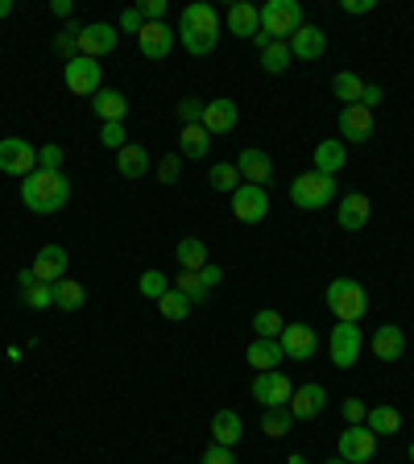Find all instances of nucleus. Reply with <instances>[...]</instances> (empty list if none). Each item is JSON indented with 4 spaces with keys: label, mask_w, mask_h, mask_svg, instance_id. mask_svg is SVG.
<instances>
[{
    "label": "nucleus",
    "mask_w": 414,
    "mask_h": 464,
    "mask_svg": "<svg viewBox=\"0 0 414 464\" xmlns=\"http://www.w3.org/2000/svg\"><path fill=\"white\" fill-rule=\"evenodd\" d=\"M29 270H34L37 282H50V286L62 282V278H67V249H62V245H42Z\"/></svg>",
    "instance_id": "obj_15"
},
{
    "label": "nucleus",
    "mask_w": 414,
    "mask_h": 464,
    "mask_svg": "<svg viewBox=\"0 0 414 464\" xmlns=\"http://www.w3.org/2000/svg\"><path fill=\"white\" fill-rule=\"evenodd\" d=\"M365 415H369V406L361 403V398H348V403H344V419H348V427H361Z\"/></svg>",
    "instance_id": "obj_47"
},
{
    "label": "nucleus",
    "mask_w": 414,
    "mask_h": 464,
    "mask_svg": "<svg viewBox=\"0 0 414 464\" xmlns=\"http://www.w3.org/2000/svg\"><path fill=\"white\" fill-rule=\"evenodd\" d=\"M377 456V436L361 423V427H348V431H340V460H348V464H369Z\"/></svg>",
    "instance_id": "obj_11"
},
{
    "label": "nucleus",
    "mask_w": 414,
    "mask_h": 464,
    "mask_svg": "<svg viewBox=\"0 0 414 464\" xmlns=\"http://www.w3.org/2000/svg\"><path fill=\"white\" fill-rule=\"evenodd\" d=\"M158 311H162L166 320H175V323H178V320H187V315H191V303H187L183 295H178L175 286H170V290H166V295L158 298Z\"/></svg>",
    "instance_id": "obj_39"
},
{
    "label": "nucleus",
    "mask_w": 414,
    "mask_h": 464,
    "mask_svg": "<svg viewBox=\"0 0 414 464\" xmlns=\"http://www.w3.org/2000/svg\"><path fill=\"white\" fill-rule=\"evenodd\" d=\"M79 34H83V25L71 21V25H62L59 37H54V50H59V54H62L67 62H71L75 54H79Z\"/></svg>",
    "instance_id": "obj_40"
},
{
    "label": "nucleus",
    "mask_w": 414,
    "mask_h": 464,
    "mask_svg": "<svg viewBox=\"0 0 414 464\" xmlns=\"http://www.w3.org/2000/svg\"><path fill=\"white\" fill-rule=\"evenodd\" d=\"M199 464H237V456H232V448H220V444H212V448L199 456Z\"/></svg>",
    "instance_id": "obj_48"
},
{
    "label": "nucleus",
    "mask_w": 414,
    "mask_h": 464,
    "mask_svg": "<svg viewBox=\"0 0 414 464\" xmlns=\"http://www.w3.org/2000/svg\"><path fill=\"white\" fill-rule=\"evenodd\" d=\"M12 12V0H0V17H9Z\"/></svg>",
    "instance_id": "obj_56"
},
{
    "label": "nucleus",
    "mask_w": 414,
    "mask_h": 464,
    "mask_svg": "<svg viewBox=\"0 0 414 464\" xmlns=\"http://www.w3.org/2000/svg\"><path fill=\"white\" fill-rule=\"evenodd\" d=\"M328 311L336 315V323H361L369 311L365 286L356 278H331L328 282Z\"/></svg>",
    "instance_id": "obj_3"
},
{
    "label": "nucleus",
    "mask_w": 414,
    "mask_h": 464,
    "mask_svg": "<svg viewBox=\"0 0 414 464\" xmlns=\"http://www.w3.org/2000/svg\"><path fill=\"white\" fill-rule=\"evenodd\" d=\"M261 29V17H257V4H248V0H237L232 9H228V34H237V37H257Z\"/></svg>",
    "instance_id": "obj_24"
},
{
    "label": "nucleus",
    "mask_w": 414,
    "mask_h": 464,
    "mask_svg": "<svg viewBox=\"0 0 414 464\" xmlns=\"http://www.w3.org/2000/svg\"><path fill=\"white\" fill-rule=\"evenodd\" d=\"M328 406V390H323L320 381H307V386H298L295 398H290V415L295 419H315Z\"/></svg>",
    "instance_id": "obj_21"
},
{
    "label": "nucleus",
    "mask_w": 414,
    "mask_h": 464,
    "mask_svg": "<svg viewBox=\"0 0 414 464\" xmlns=\"http://www.w3.org/2000/svg\"><path fill=\"white\" fill-rule=\"evenodd\" d=\"M361 348H365V336L356 323H336L331 328V340H328V357L336 370H353L356 357H361Z\"/></svg>",
    "instance_id": "obj_6"
},
{
    "label": "nucleus",
    "mask_w": 414,
    "mask_h": 464,
    "mask_svg": "<svg viewBox=\"0 0 414 464\" xmlns=\"http://www.w3.org/2000/svg\"><path fill=\"white\" fill-rule=\"evenodd\" d=\"M0 170L4 175H17V179H29L37 170V150L21 137H4L0 142Z\"/></svg>",
    "instance_id": "obj_8"
},
{
    "label": "nucleus",
    "mask_w": 414,
    "mask_h": 464,
    "mask_svg": "<svg viewBox=\"0 0 414 464\" xmlns=\"http://www.w3.org/2000/svg\"><path fill=\"white\" fill-rule=\"evenodd\" d=\"M410 464H414V440H410Z\"/></svg>",
    "instance_id": "obj_59"
},
{
    "label": "nucleus",
    "mask_w": 414,
    "mask_h": 464,
    "mask_svg": "<svg viewBox=\"0 0 414 464\" xmlns=\"http://www.w3.org/2000/svg\"><path fill=\"white\" fill-rule=\"evenodd\" d=\"M373 357L377 361H402L406 357V332L398 323H381L373 332Z\"/></svg>",
    "instance_id": "obj_20"
},
{
    "label": "nucleus",
    "mask_w": 414,
    "mask_h": 464,
    "mask_svg": "<svg viewBox=\"0 0 414 464\" xmlns=\"http://www.w3.org/2000/svg\"><path fill=\"white\" fill-rule=\"evenodd\" d=\"M381 100H386V92H381L377 84H365V92H361V104H365V108H377Z\"/></svg>",
    "instance_id": "obj_52"
},
{
    "label": "nucleus",
    "mask_w": 414,
    "mask_h": 464,
    "mask_svg": "<svg viewBox=\"0 0 414 464\" xmlns=\"http://www.w3.org/2000/svg\"><path fill=\"white\" fill-rule=\"evenodd\" d=\"M344 12H353V17H361V12H373L377 9V0H340Z\"/></svg>",
    "instance_id": "obj_51"
},
{
    "label": "nucleus",
    "mask_w": 414,
    "mask_h": 464,
    "mask_svg": "<svg viewBox=\"0 0 414 464\" xmlns=\"http://www.w3.org/2000/svg\"><path fill=\"white\" fill-rule=\"evenodd\" d=\"M253 398H257L265 411H273V406H290V398H295V381L286 378L282 370L257 373V378H253Z\"/></svg>",
    "instance_id": "obj_7"
},
{
    "label": "nucleus",
    "mask_w": 414,
    "mask_h": 464,
    "mask_svg": "<svg viewBox=\"0 0 414 464\" xmlns=\"http://www.w3.org/2000/svg\"><path fill=\"white\" fill-rule=\"evenodd\" d=\"M137 9H142L145 21H162V17H166V0H142Z\"/></svg>",
    "instance_id": "obj_50"
},
{
    "label": "nucleus",
    "mask_w": 414,
    "mask_h": 464,
    "mask_svg": "<svg viewBox=\"0 0 414 464\" xmlns=\"http://www.w3.org/2000/svg\"><path fill=\"white\" fill-rule=\"evenodd\" d=\"M175 290L187 298L191 307H195V303H207V282H203V274H195V270H178Z\"/></svg>",
    "instance_id": "obj_31"
},
{
    "label": "nucleus",
    "mask_w": 414,
    "mask_h": 464,
    "mask_svg": "<svg viewBox=\"0 0 414 464\" xmlns=\"http://www.w3.org/2000/svg\"><path fill=\"white\" fill-rule=\"evenodd\" d=\"M265 212H270V195H265V187L240 183V187L232 191V216H237L240 224H261Z\"/></svg>",
    "instance_id": "obj_9"
},
{
    "label": "nucleus",
    "mask_w": 414,
    "mask_h": 464,
    "mask_svg": "<svg viewBox=\"0 0 414 464\" xmlns=\"http://www.w3.org/2000/svg\"><path fill=\"white\" fill-rule=\"evenodd\" d=\"M83 303H87V295H83V286L75 282V278L54 282V307H59V311H79Z\"/></svg>",
    "instance_id": "obj_35"
},
{
    "label": "nucleus",
    "mask_w": 414,
    "mask_h": 464,
    "mask_svg": "<svg viewBox=\"0 0 414 464\" xmlns=\"http://www.w3.org/2000/svg\"><path fill=\"white\" fill-rule=\"evenodd\" d=\"M199 274H203V282H207V290H212V286H220V278H224V270H220V265H212V262H207V265H203V270H199Z\"/></svg>",
    "instance_id": "obj_53"
},
{
    "label": "nucleus",
    "mask_w": 414,
    "mask_h": 464,
    "mask_svg": "<svg viewBox=\"0 0 414 464\" xmlns=\"http://www.w3.org/2000/svg\"><path fill=\"white\" fill-rule=\"evenodd\" d=\"M178 145H183V158H195V162H203V158H207V150H212V133L203 129V125H183V133H178Z\"/></svg>",
    "instance_id": "obj_28"
},
{
    "label": "nucleus",
    "mask_w": 414,
    "mask_h": 464,
    "mask_svg": "<svg viewBox=\"0 0 414 464\" xmlns=\"http://www.w3.org/2000/svg\"><path fill=\"white\" fill-rule=\"evenodd\" d=\"M137 46H142L145 59H166L170 46H175V29L166 21H145L142 34H137Z\"/></svg>",
    "instance_id": "obj_17"
},
{
    "label": "nucleus",
    "mask_w": 414,
    "mask_h": 464,
    "mask_svg": "<svg viewBox=\"0 0 414 464\" xmlns=\"http://www.w3.org/2000/svg\"><path fill=\"white\" fill-rule=\"evenodd\" d=\"M117 170L125 175V179H142L145 170H150V154H145V145H125V150H117Z\"/></svg>",
    "instance_id": "obj_30"
},
{
    "label": "nucleus",
    "mask_w": 414,
    "mask_h": 464,
    "mask_svg": "<svg viewBox=\"0 0 414 464\" xmlns=\"http://www.w3.org/2000/svg\"><path fill=\"white\" fill-rule=\"evenodd\" d=\"M175 253H178V265H183V270H195V274H199L203 265H207V245H203L199 237H183Z\"/></svg>",
    "instance_id": "obj_32"
},
{
    "label": "nucleus",
    "mask_w": 414,
    "mask_h": 464,
    "mask_svg": "<svg viewBox=\"0 0 414 464\" xmlns=\"http://www.w3.org/2000/svg\"><path fill=\"white\" fill-rule=\"evenodd\" d=\"M92 112L100 120H125V112H129V100H125V95L117 92V87H100V92L92 95Z\"/></svg>",
    "instance_id": "obj_26"
},
{
    "label": "nucleus",
    "mask_w": 414,
    "mask_h": 464,
    "mask_svg": "<svg viewBox=\"0 0 414 464\" xmlns=\"http://www.w3.org/2000/svg\"><path fill=\"white\" fill-rule=\"evenodd\" d=\"M253 332L261 336V340H278V336L286 332V320L282 315H278V311H257V315H253Z\"/></svg>",
    "instance_id": "obj_38"
},
{
    "label": "nucleus",
    "mask_w": 414,
    "mask_h": 464,
    "mask_svg": "<svg viewBox=\"0 0 414 464\" xmlns=\"http://www.w3.org/2000/svg\"><path fill=\"white\" fill-rule=\"evenodd\" d=\"M278 345H282V353L290 361H311L320 353V336H315V328H307V323H286V332L278 336Z\"/></svg>",
    "instance_id": "obj_12"
},
{
    "label": "nucleus",
    "mask_w": 414,
    "mask_h": 464,
    "mask_svg": "<svg viewBox=\"0 0 414 464\" xmlns=\"http://www.w3.org/2000/svg\"><path fill=\"white\" fill-rule=\"evenodd\" d=\"M142 25H145L142 9H125V12H120V29H125V34H142Z\"/></svg>",
    "instance_id": "obj_49"
},
{
    "label": "nucleus",
    "mask_w": 414,
    "mask_h": 464,
    "mask_svg": "<svg viewBox=\"0 0 414 464\" xmlns=\"http://www.w3.org/2000/svg\"><path fill=\"white\" fill-rule=\"evenodd\" d=\"M286 464H311V460H307V456H298V452H295V456H290V460H286Z\"/></svg>",
    "instance_id": "obj_57"
},
{
    "label": "nucleus",
    "mask_w": 414,
    "mask_h": 464,
    "mask_svg": "<svg viewBox=\"0 0 414 464\" xmlns=\"http://www.w3.org/2000/svg\"><path fill=\"white\" fill-rule=\"evenodd\" d=\"M178 42L187 54H212L215 42H220V17H215L212 4H187L178 12Z\"/></svg>",
    "instance_id": "obj_2"
},
{
    "label": "nucleus",
    "mask_w": 414,
    "mask_h": 464,
    "mask_svg": "<svg viewBox=\"0 0 414 464\" xmlns=\"http://www.w3.org/2000/svg\"><path fill=\"white\" fill-rule=\"evenodd\" d=\"M245 357H248V365H253L257 373H270L273 365L286 357V353H282V345H278V340H261V336H253V345L245 348Z\"/></svg>",
    "instance_id": "obj_27"
},
{
    "label": "nucleus",
    "mask_w": 414,
    "mask_h": 464,
    "mask_svg": "<svg viewBox=\"0 0 414 464\" xmlns=\"http://www.w3.org/2000/svg\"><path fill=\"white\" fill-rule=\"evenodd\" d=\"M328 464H348V460H340V456H336V460H328Z\"/></svg>",
    "instance_id": "obj_58"
},
{
    "label": "nucleus",
    "mask_w": 414,
    "mask_h": 464,
    "mask_svg": "<svg viewBox=\"0 0 414 464\" xmlns=\"http://www.w3.org/2000/svg\"><path fill=\"white\" fill-rule=\"evenodd\" d=\"M240 431H245V423H240L237 411H215L212 415V440L220 444V448H237L240 444Z\"/></svg>",
    "instance_id": "obj_25"
},
{
    "label": "nucleus",
    "mask_w": 414,
    "mask_h": 464,
    "mask_svg": "<svg viewBox=\"0 0 414 464\" xmlns=\"http://www.w3.org/2000/svg\"><path fill=\"white\" fill-rule=\"evenodd\" d=\"M207 183H212L215 191H228V195H232V191L240 187V170H237V162H215V167L207 170Z\"/></svg>",
    "instance_id": "obj_37"
},
{
    "label": "nucleus",
    "mask_w": 414,
    "mask_h": 464,
    "mask_svg": "<svg viewBox=\"0 0 414 464\" xmlns=\"http://www.w3.org/2000/svg\"><path fill=\"white\" fill-rule=\"evenodd\" d=\"M369 220H373V199L361 195V191L344 195V199H340V228H344V232H361Z\"/></svg>",
    "instance_id": "obj_19"
},
{
    "label": "nucleus",
    "mask_w": 414,
    "mask_h": 464,
    "mask_svg": "<svg viewBox=\"0 0 414 464\" xmlns=\"http://www.w3.org/2000/svg\"><path fill=\"white\" fill-rule=\"evenodd\" d=\"M336 195H340L336 175H320V170H307V175H298V179L290 183V203L303 208V212H320V208H328Z\"/></svg>",
    "instance_id": "obj_5"
},
{
    "label": "nucleus",
    "mask_w": 414,
    "mask_h": 464,
    "mask_svg": "<svg viewBox=\"0 0 414 464\" xmlns=\"http://www.w3.org/2000/svg\"><path fill=\"white\" fill-rule=\"evenodd\" d=\"M290 62H295V54H290V46H286V42H270V46L261 50V67H265L270 75L290 71Z\"/></svg>",
    "instance_id": "obj_36"
},
{
    "label": "nucleus",
    "mask_w": 414,
    "mask_h": 464,
    "mask_svg": "<svg viewBox=\"0 0 414 464\" xmlns=\"http://www.w3.org/2000/svg\"><path fill=\"white\" fill-rule=\"evenodd\" d=\"M261 17V37H270V42H290L298 25H303V4L298 0H265L257 9Z\"/></svg>",
    "instance_id": "obj_4"
},
{
    "label": "nucleus",
    "mask_w": 414,
    "mask_h": 464,
    "mask_svg": "<svg viewBox=\"0 0 414 464\" xmlns=\"http://www.w3.org/2000/svg\"><path fill=\"white\" fill-rule=\"evenodd\" d=\"M21 298H25V307H29V311H46V307H54V286H50V282H34Z\"/></svg>",
    "instance_id": "obj_41"
},
{
    "label": "nucleus",
    "mask_w": 414,
    "mask_h": 464,
    "mask_svg": "<svg viewBox=\"0 0 414 464\" xmlns=\"http://www.w3.org/2000/svg\"><path fill=\"white\" fill-rule=\"evenodd\" d=\"M331 92H336V100H344V108L348 104H361V92H365V79L353 71H340L336 79H331Z\"/></svg>",
    "instance_id": "obj_34"
},
{
    "label": "nucleus",
    "mask_w": 414,
    "mask_h": 464,
    "mask_svg": "<svg viewBox=\"0 0 414 464\" xmlns=\"http://www.w3.org/2000/svg\"><path fill=\"white\" fill-rule=\"evenodd\" d=\"M154 175H158V183H166V187H170V183H178V175H183V162H178L175 154H166L162 162H158Z\"/></svg>",
    "instance_id": "obj_45"
},
{
    "label": "nucleus",
    "mask_w": 414,
    "mask_h": 464,
    "mask_svg": "<svg viewBox=\"0 0 414 464\" xmlns=\"http://www.w3.org/2000/svg\"><path fill=\"white\" fill-rule=\"evenodd\" d=\"M37 167L42 170H59L62 167V145H42V150H37Z\"/></svg>",
    "instance_id": "obj_46"
},
{
    "label": "nucleus",
    "mask_w": 414,
    "mask_h": 464,
    "mask_svg": "<svg viewBox=\"0 0 414 464\" xmlns=\"http://www.w3.org/2000/svg\"><path fill=\"white\" fill-rule=\"evenodd\" d=\"M62 79H67V87H71L75 95H95V92H100V79H104V71H100V62H95V59H83V54H75V59L62 67Z\"/></svg>",
    "instance_id": "obj_10"
},
{
    "label": "nucleus",
    "mask_w": 414,
    "mask_h": 464,
    "mask_svg": "<svg viewBox=\"0 0 414 464\" xmlns=\"http://www.w3.org/2000/svg\"><path fill=\"white\" fill-rule=\"evenodd\" d=\"M290 427H295L290 406H273V411H265V415H261V431H265L270 440H286V436H290Z\"/></svg>",
    "instance_id": "obj_33"
},
{
    "label": "nucleus",
    "mask_w": 414,
    "mask_h": 464,
    "mask_svg": "<svg viewBox=\"0 0 414 464\" xmlns=\"http://www.w3.org/2000/svg\"><path fill=\"white\" fill-rule=\"evenodd\" d=\"M37 282V278H34V270H21V274H17V290H21V295H25V290H29V286H34Z\"/></svg>",
    "instance_id": "obj_54"
},
{
    "label": "nucleus",
    "mask_w": 414,
    "mask_h": 464,
    "mask_svg": "<svg viewBox=\"0 0 414 464\" xmlns=\"http://www.w3.org/2000/svg\"><path fill=\"white\" fill-rule=\"evenodd\" d=\"M75 195V183L62 170H42L37 167L29 179H21V203L34 216H54L67 208V199Z\"/></svg>",
    "instance_id": "obj_1"
},
{
    "label": "nucleus",
    "mask_w": 414,
    "mask_h": 464,
    "mask_svg": "<svg viewBox=\"0 0 414 464\" xmlns=\"http://www.w3.org/2000/svg\"><path fill=\"white\" fill-rule=\"evenodd\" d=\"M240 125V108H237V100H207L203 104V129L207 133H232Z\"/></svg>",
    "instance_id": "obj_16"
},
{
    "label": "nucleus",
    "mask_w": 414,
    "mask_h": 464,
    "mask_svg": "<svg viewBox=\"0 0 414 464\" xmlns=\"http://www.w3.org/2000/svg\"><path fill=\"white\" fill-rule=\"evenodd\" d=\"M117 50V29L104 21H95V25H83V34H79V54L83 59H104V54H112Z\"/></svg>",
    "instance_id": "obj_14"
},
{
    "label": "nucleus",
    "mask_w": 414,
    "mask_h": 464,
    "mask_svg": "<svg viewBox=\"0 0 414 464\" xmlns=\"http://www.w3.org/2000/svg\"><path fill=\"white\" fill-rule=\"evenodd\" d=\"M365 427L373 431V436H398V431H402V411H398V406H373L365 415Z\"/></svg>",
    "instance_id": "obj_29"
},
{
    "label": "nucleus",
    "mask_w": 414,
    "mask_h": 464,
    "mask_svg": "<svg viewBox=\"0 0 414 464\" xmlns=\"http://www.w3.org/2000/svg\"><path fill=\"white\" fill-rule=\"evenodd\" d=\"M373 137V108L365 104H348L340 108V142L344 145H361Z\"/></svg>",
    "instance_id": "obj_13"
},
{
    "label": "nucleus",
    "mask_w": 414,
    "mask_h": 464,
    "mask_svg": "<svg viewBox=\"0 0 414 464\" xmlns=\"http://www.w3.org/2000/svg\"><path fill=\"white\" fill-rule=\"evenodd\" d=\"M178 120L183 125H203V100H195V95L178 100Z\"/></svg>",
    "instance_id": "obj_44"
},
{
    "label": "nucleus",
    "mask_w": 414,
    "mask_h": 464,
    "mask_svg": "<svg viewBox=\"0 0 414 464\" xmlns=\"http://www.w3.org/2000/svg\"><path fill=\"white\" fill-rule=\"evenodd\" d=\"M237 170H240V183L265 187V179L273 175V162H270V154H265V150H240Z\"/></svg>",
    "instance_id": "obj_22"
},
{
    "label": "nucleus",
    "mask_w": 414,
    "mask_h": 464,
    "mask_svg": "<svg viewBox=\"0 0 414 464\" xmlns=\"http://www.w3.org/2000/svg\"><path fill=\"white\" fill-rule=\"evenodd\" d=\"M137 286H142V295H145V298H154V303H158V298H162L166 290H170V278H166L162 270H145L142 282H137Z\"/></svg>",
    "instance_id": "obj_42"
},
{
    "label": "nucleus",
    "mask_w": 414,
    "mask_h": 464,
    "mask_svg": "<svg viewBox=\"0 0 414 464\" xmlns=\"http://www.w3.org/2000/svg\"><path fill=\"white\" fill-rule=\"evenodd\" d=\"M100 145H104V150H125V145H129V137H125V120H108V125H100Z\"/></svg>",
    "instance_id": "obj_43"
},
{
    "label": "nucleus",
    "mask_w": 414,
    "mask_h": 464,
    "mask_svg": "<svg viewBox=\"0 0 414 464\" xmlns=\"http://www.w3.org/2000/svg\"><path fill=\"white\" fill-rule=\"evenodd\" d=\"M286 46H290V54H295V59L311 62V59H320L323 50H328V34H323L320 25H298Z\"/></svg>",
    "instance_id": "obj_18"
},
{
    "label": "nucleus",
    "mask_w": 414,
    "mask_h": 464,
    "mask_svg": "<svg viewBox=\"0 0 414 464\" xmlns=\"http://www.w3.org/2000/svg\"><path fill=\"white\" fill-rule=\"evenodd\" d=\"M344 162H348V145H344L340 137H323V142L315 145V170H320V175H340Z\"/></svg>",
    "instance_id": "obj_23"
},
{
    "label": "nucleus",
    "mask_w": 414,
    "mask_h": 464,
    "mask_svg": "<svg viewBox=\"0 0 414 464\" xmlns=\"http://www.w3.org/2000/svg\"><path fill=\"white\" fill-rule=\"evenodd\" d=\"M50 9L59 12V17H71V0H50Z\"/></svg>",
    "instance_id": "obj_55"
}]
</instances>
